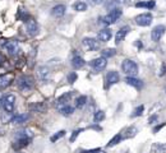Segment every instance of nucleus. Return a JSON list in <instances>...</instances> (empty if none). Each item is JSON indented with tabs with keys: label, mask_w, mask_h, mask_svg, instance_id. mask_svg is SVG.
<instances>
[{
	"label": "nucleus",
	"mask_w": 166,
	"mask_h": 153,
	"mask_svg": "<svg viewBox=\"0 0 166 153\" xmlns=\"http://www.w3.org/2000/svg\"><path fill=\"white\" fill-rule=\"evenodd\" d=\"M77 78H78V75H77L76 72H72L70 74H68V82L69 83H74L77 81Z\"/></svg>",
	"instance_id": "obj_33"
},
{
	"label": "nucleus",
	"mask_w": 166,
	"mask_h": 153,
	"mask_svg": "<svg viewBox=\"0 0 166 153\" xmlns=\"http://www.w3.org/2000/svg\"><path fill=\"white\" fill-rule=\"evenodd\" d=\"M121 14H123L121 9H120V8H115V9L110 10V12H109L105 17L100 18V20H101L102 24H106V26H109V24H114L116 20H118L120 17H121Z\"/></svg>",
	"instance_id": "obj_2"
},
{
	"label": "nucleus",
	"mask_w": 166,
	"mask_h": 153,
	"mask_svg": "<svg viewBox=\"0 0 166 153\" xmlns=\"http://www.w3.org/2000/svg\"><path fill=\"white\" fill-rule=\"evenodd\" d=\"M82 45L87 51H96V50H98V47H100L98 41L92 37H84L82 40Z\"/></svg>",
	"instance_id": "obj_6"
},
{
	"label": "nucleus",
	"mask_w": 166,
	"mask_h": 153,
	"mask_svg": "<svg viewBox=\"0 0 166 153\" xmlns=\"http://www.w3.org/2000/svg\"><path fill=\"white\" fill-rule=\"evenodd\" d=\"M156 3L155 0H148V1H138L136 4L137 8H146V9H153Z\"/></svg>",
	"instance_id": "obj_22"
},
{
	"label": "nucleus",
	"mask_w": 166,
	"mask_h": 153,
	"mask_svg": "<svg viewBox=\"0 0 166 153\" xmlns=\"http://www.w3.org/2000/svg\"><path fill=\"white\" fill-rule=\"evenodd\" d=\"M165 26H162V24H158V26L153 27L152 32H151V38H152V41H155V42H158V41L161 40V37L164 36L165 33Z\"/></svg>",
	"instance_id": "obj_11"
},
{
	"label": "nucleus",
	"mask_w": 166,
	"mask_h": 153,
	"mask_svg": "<svg viewBox=\"0 0 166 153\" xmlns=\"http://www.w3.org/2000/svg\"><path fill=\"white\" fill-rule=\"evenodd\" d=\"M74 9H76L77 12H86L87 10V4L84 1H77L76 4H74Z\"/></svg>",
	"instance_id": "obj_28"
},
{
	"label": "nucleus",
	"mask_w": 166,
	"mask_h": 153,
	"mask_svg": "<svg viewBox=\"0 0 166 153\" xmlns=\"http://www.w3.org/2000/svg\"><path fill=\"white\" fill-rule=\"evenodd\" d=\"M73 96V92H68V93H65V95H63L61 97H59L58 100H56V103H55V106H56V109L60 110L61 107H64L66 105H69V100H70V97Z\"/></svg>",
	"instance_id": "obj_13"
},
{
	"label": "nucleus",
	"mask_w": 166,
	"mask_h": 153,
	"mask_svg": "<svg viewBox=\"0 0 166 153\" xmlns=\"http://www.w3.org/2000/svg\"><path fill=\"white\" fill-rule=\"evenodd\" d=\"M28 109L33 111V112H44L46 110V105L44 102H35V103H30Z\"/></svg>",
	"instance_id": "obj_19"
},
{
	"label": "nucleus",
	"mask_w": 166,
	"mask_h": 153,
	"mask_svg": "<svg viewBox=\"0 0 166 153\" xmlns=\"http://www.w3.org/2000/svg\"><path fill=\"white\" fill-rule=\"evenodd\" d=\"M70 64H72V67L74 69H81L84 65V60L82 56H74L72 59V61H70Z\"/></svg>",
	"instance_id": "obj_21"
},
{
	"label": "nucleus",
	"mask_w": 166,
	"mask_h": 153,
	"mask_svg": "<svg viewBox=\"0 0 166 153\" xmlns=\"http://www.w3.org/2000/svg\"><path fill=\"white\" fill-rule=\"evenodd\" d=\"M166 73V64H162V68H161V73H160V75H164Z\"/></svg>",
	"instance_id": "obj_36"
},
{
	"label": "nucleus",
	"mask_w": 166,
	"mask_h": 153,
	"mask_svg": "<svg viewBox=\"0 0 166 153\" xmlns=\"http://www.w3.org/2000/svg\"><path fill=\"white\" fill-rule=\"evenodd\" d=\"M18 87H19V89L20 91H23V92H30L31 89L35 87V79L32 78L31 75H22V76H19V79H18Z\"/></svg>",
	"instance_id": "obj_3"
},
{
	"label": "nucleus",
	"mask_w": 166,
	"mask_h": 153,
	"mask_svg": "<svg viewBox=\"0 0 166 153\" xmlns=\"http://www.w3.org/2000/svg\"><path fill=\"white\" fill-rule=\"evenodd\" d=\"M17 153H23V152H20V151H19V152H17Z\"/></svg>",
	"instance_id": "obj_40"
},
{
	"label": "nucleus",
	"mask_w": 166,
	"mask_h": 153,
	"mask_svg": "<svg viewBox=\"0 0 166 153\" xmlns=\"http://www.w3.org/2000/svg\"><path fill=\"white\" fill-rule=\"evenodd\" d=\"M153 17L151 13H142V14L136 17V23L141 27H148L151 23H152Z\"/></svg>",
	"instance_id": "obj_5"
},
{
	"label": "nucleus",
	"mask_w": 166,
	"mask_h": 153,
	"mask_svg": "<svg viewBox=\"0 0 166 153\" xmlns=\"http://www.w3.org/2000/svg\"><path fill=\"white\" fill-rule=\"evenodd\" d=\"M28 119H30V115H28V114H19V115H16V116H13L12 123L19 125V124H24Z\"/></svg>",
	"instance_id": "obj_20"
},
{
	"label": "nucleus",
	"mask_w": 166,
	"mask_h": 153,
	"mask_svg": "<svg viewBox=\"0 0 166 153\" xmlns=\"http://www.w3.org/2000/svg\"><path fill=\"white\" fill-rule=\"evenodd\" d=\"M14 105H16V97L14 95H6L3 100V109L5 112H12L14 110Z\"/></svg>",
	"instance_id": "obj_8"
},
{
	"label": "nucleus",
	"mask_w": 166,
	"mask_h": 153,
	"mask_svg": "<svg viewBox=\"0 0 166 153\" xmlns=\"http://www.w3.org/2000/svg\"><path fill=\"white\" fill-rule=\"evenodd\" d=\"M3 100H4V97H3L1 92H0V103H1V105H3Z\"/></svg>",
	"instance_id": "obj_37"
},
{
	"label": "nucleus",
	"mask_w": 166,
	"mask_h": 153,
	"mask_svg": "<svg viewBox=\"0 0 166 153\" xmlns=\"http://www.w3.org/2000/svg\"><path fill=\"white\" fill-rule=\"evenodd\" d=\"M105 0H87V3L90 5H92V6H96V5H100V4H102Z\"/></svg>",
	"instance_id": "obj_34"
},
{
	"label": "nucleus",
	"mask_w": 166,
	"mask_h": 153,
	"mask_svg": "<svg viewBox=\"0 0 166 153\" xmlns=\"http://www.w3.org/2000/svg\"><path fill=\"white\" fill-rule=\"evenodd\" d=\"M28 143H30V138H26V139H16V140H14L13 147L16 148V149H22L23 147L28 145Z\"/></svg>",
	"instance_id": "obj_23"
},
{
	"label": "nucleus",
	"mask_w": 166,
	"mask_h": 153,
	"mask_svg": "<svg viewBox=\"0 0 166 153\" xmlns=\"http://www.w3.org/2000/svg\"><path fill=\"white\" fill-rule=\"evenodd\" d=\"M115 54H116V51L114 50V48H105V50H102V56L106 58V59L114 56Z\"/></svg>",
	"instance_id": "obj_30"
},
{
	"label": "nucleus",
	"mask_w": 166,
	"mask_h": 153,
	"mask_svg": "<svg viewBox=\"0 0 166 153\" xmlns=\"http://www.w3.org/2000/svg\"><path fill=\"white\" fill-rule=\"evenodd\" d=\"M121 139H123V135L121 134H116L114 138L110 139V142L107 143V147H114V145L119 144L120 142H121Z\"/></svg>",
	"instance_id": "obj_25"
},
{
	"label": "nucleus",
	"mask_w": 166,
	"mask_h": 153,
	"mask_svg": "<svg viewBox=\"0 0 166 153\" xmlns=\"http://www.w3.org/2000/svg\"><path fill=\"white\" fill-rule=\"evenodd\" d=\"M111 36H112L111 29H109V28H104V29H101L100 32H98V34H97L98 41H101V42H107V41H110Z\"/></svg>",
	"instance_id": "obj_16"
},
{
	"label": "nucleus",
	"mask_w": 166,
	"mask_h": 153,
	"mask_svg": "<svg viewBox=\"0 0 166 153\" xmlns=\"http://www.w3.org/2000/svg\"><path fill=\"white\" fill-rule=\"evenodd\" d=\"M143 111H144V106L143 105H141L138 106L136 110L133 111V114H132V117H137V116H141V115L143 114Z\"/></svg>",
	"instance_id": "obj_32"
},
{
	"label": "nucleus",
	"mask_w": 166,
	"mask_h": 153,
	"mask_svg": "<svg viewBox=\"0 0 166 153\" xmlns=\"http://www.w3.org/2000/svg\"><path fill=\"white\" fill-rule=\"evenodd\" d=\"M65 135V130H60V131H58V133H55L52 137L50 138V140H51V143H55V142H58L60 138H63Z\"/></svg>",
	"instance_id": "obj_29"
},
{
	"label": "nucleus",
	"mask_w": 166,
	"mask_h": 153,
	"mask_svg": "<svg viewBox=\"0 0 166 153\" xmlns=\"http://www.w3.org/2000/svg\"><path fill=\"white\" fill-rule=\"evenodd\" d=\"M5 50L10 56H16V55H18L19 51H20V45H19L18 41L10 40L5 44Z\"/></svg>",
	"instance_id": "obj_4"
},
{
	"label": "nucleus",
	"mask_w": 166,
	"mask_h": 153,
	"mask_svg": "<svg viewBox=\"0 0 166 153\" xmlns=\"http://www.w3.org/2000/svg\"><path fill=\"white\" fill-rule=\"evenodd\" d=\"M93 119H95L96 123H100V121H102L105 119V112H104V111H96V112H95Z\"/></svg>",
	"instance_id": "obj_31"
},
{
	"label": "nucleus",
	"mask_w": 166,
	"mask_h": 153,
	"mask_svg": "<svg viewBox=\"0 0 166 153\" xmlns=\"http://www.w3.org/2000/svg\"><path fill=\"white\" fill-rule=\"evenodd\" d=\"M125 133H126V134H125L123 138H133L134 135L138 133V130H137V128H136V126H129L128 129L125 130Z\"/></svg>",
	"instance_id": "obj_27"
},
{
	"label": "nucleus",
	"mask_w": 166,
	"mask_h": 153,
	"mask_svg": "<svg viewBox=\"0 0 166 153\" xmlns=\"http://www.w3.org/2000/svg\"><path fill=\"white\" fill-rule=\"evenodd\" d=\"M125 82H126V84L134 87L136 89H142L143 88V82L141 81V79H137L136 76H126Z\"/></svg>",
	"instance_id": "obj_15"
},
{
	"label": "nucleus",
	"mask_w": 166,
	"mask_h": 153,
	"mask_svg": "<svg viewBox=\"0 0 166 153\" xmlns=\"http://www.w3.org/2000/svg\"><path fill=\"white\" fill-rule=\"evenodd\" d=\"M93 153H106V152H104V151H100V149H96Z\"/></svg>",
	"instance_id": "obj_38"
},
{
	"label": "nucleus",
	"mask_w": 166,
	"mask_h": 153,
	"mask_svg": "<svg viewBox=\"0 0 166 153\" xmlns=\"http://www.w3.org/2000/svg\"><path fill=\"white\" fill-rule=\"evenodd\" d=\"M13 81V75L12 74H3L0 75V89L6 88Z\"/></svg>",
	"instance_id": "obj_17"
},
{
	"label": "nucleus",
	"mask_w": 166,
	"mask_h": 153,
	"mask_svg": "<svg viewBox=\"0 0 166 153\" xmlns=\"http://www.w3.org/2000/svg\"><path fill=\"white\" fill-rule=\"evenodd\" d=\"M51 70L49 67H38L37 68V78L42 82H47L50 78Z\"/></svg>",
	"instance_id": "obj_12"
},
{
	"label": "nucleus",
	"mask_w": 166,
	"mask_h": 153,
	"mask_svg": "<svg viewBox=\"0 0 166 153\" xmlns=\"http://www.w3.org/2000/svg\"><path fill=\"white\" fill-rule=\"evenodd\" d=\"M119 79H120V76H119V74H118V72H115V70L107 72L106 76H105V82H106L105 87H106V88H109L110 86L116 84V83L119 82Z\"/></svg>",
	"instance_id": "obj_10"
},
{
	"label": "nucleus",
	"mask_w": 166,
	"mask_h": 153,
	"mask_svg": "<svg viewBox=\"0 0 166 153\" xmlns=\"http://www.w3.org/2000/svg\"><path fill=\"white\" fill-rule=\"evenodd\" d=\"M130 31V28L128 26H124V27H121L118 32H116V34H115V44L116 45H119L120 42H121L125 38V36L128 34V32Z\"/></svg>",
	"instance_id": "obj_14"
},
{
	"label": "nucleus",
	"mask_w": 166,
	"mask_h": 153,
	"mask_svg": "<svg viewBox=\"0 0 166 153\" xmlns=\"http://www.w3.org/2000/svg\"><path fill=\"white\" fill-rule=\"evenodd\" d=\"M59 111H60V114H61L63 116H69V115H72L74 112V107H72L70 105H66L64 107H61Z\"/></svg>",
	"instance_id": "obj_24"
},
{
	"label": "nucleus",
	"mask_w": 166,
	"mask_h": 153,
	"mask_svg": "<svg viewBox=\"0 0 166 153\" xmlns=\"http://www.w3.org/2000/svg\"><path fill=\"white\" fill-rule=\"evenodd\" d=\"M121 70L128 76H134L138 74V65H137L136 61L130 60V59H125L121 62Z\"/></svg>",
	"instance_id": "obj_1"
},
{
	"label": "nucleus",
	"mask_w": 166,
	"mask_h": 153,
	"mask_svg": "<svg viewBox=\"0 0 166 153\" xmlns=\"http://www.w3.org/2000/svg\"><path fill=\"white\" fill-rule=\"evenodd\" d=\"M86 102H87V97L79 96L78 98L76 100V107L77 109H82V107H84V105H86Z\"/></svg>",
	"instance_id": "obj_26"
},
{
	"label": "nucleus",
	"mask_w": 166,
	"mask_h": 153,
	"mask_svg": "<svg viewBox=\"0 0 166 153\" xmlns=\"http://www.w3.org/2000/svg\"><path fill=\"white\" fill-rule=\"evenodd\" d=\"M82 131H83L82 129H77V130L73 133L72 137H70V142H74V140H76L77 137H78V135H79V133H82Z\"/></svg>",
	"instance_id": "obj_35"
},
{
	"label": "nucleus",
	"mask_w": 166,
	"mask_h": 153,
	"mask_svg": "<svg viewBox=\"0 0 166 153\" xmlns=\"http://www.w3.org/2000/svg\"><path fill=\"white\" fill-rule=\"evenodd\" d=\"M106 65H107V59L104 58V56L97 58V59H95V60L91 61V67H92V69L96 73L102 72L105 68H106Z\"/></svg>",
	"instance_id": "obj_7"
},
{
	"label": "nucleus",
	"mask_w": 166,
	"mask_h": 153,
	"mask_svg": "<svg viewBox=\"0 0 166 153\" xmlns=\"http://www.w3.org/2000/svg\"><path fill=\"white\" fill-rule=\"evenodd\" d=\"M51 14L56 17V18H60V17H63L65 14V5L64 4H58L55 5L54 8L51 9Z\"/></svg>",
	"instance_id": "obj_18"
},
{
	"label": "nucleus",
	"mask_w": 166,
	"mask_h": 153,
	"mask_svg": "<svg viewBox=\"0 0 166 153\" xmlns=\"http://www.w3.org/2000/svg\"><path fill=\"white\" fill-rule=\"evenodd\" d=\"M1 64H3V56L0 55V65H1Z\"/></svg>",
	"instance_id": "obj_39"
},
{
	"label": "nucleus",
	"mask_w": 166,
	"mask_h": 153,
	"mask_svg": "<svg viewBox=\"0 0 166 153\" xmlns=\"http://www.w3.org/2000/svg\"><path fill=\"white\" fill-rule=\"evenodd\" d=\"M26 31L30 36H36L38 33V24L33 18H28L26 20Z\"/></svg>",
	"instance_id": "obj_9"
}]
</instances>
